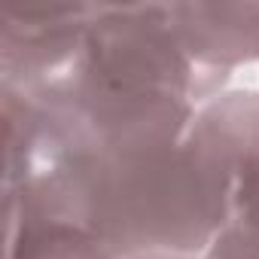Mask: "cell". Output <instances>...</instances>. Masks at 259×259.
I'll return each mask as SVG.
<instances>
[{"label": "cell", "instance_id": "obj_1", "mask_svg": "<svg viewBox=\"0 0 259 259\" xmlns=\"http://www.w3.org/2000/svg\"><path fill=\"white\" fill-rule=\"evenodd\" d=\"M256 132L259 92H223L195 110L171 150L119 162L52 159L4 195L85 229L113 259H201L226 223L235 162Z\"/></svg>", "mask_w": 259, "mask_h": 259}, {"label": "cell", "instance_id": "obj_2", "mask_svg": "<svg viewBox=\"0 0 259 259\" xmlns=\"http://www.w3.org/2000/svg\"><path fill=\"white\" fill-rule=\"evenodd\" d=\"M223 82L226 76L201 70L186 55L174 34L168 4H98L76 61L46 89L89 85L116 92H153L177 95L201 107L217 98L213 92Z\"/></svg>", "mask_w": 259, "mask_h": 259}, {"label": "cell", "instance_id": "obj_3", "mask_svg": "<svg viewBox=\"0 0 259 259\" xmlns=\"http://www.w3.org/2000/svg\"><path fill=\"white\" fill-rule=\"evenodd\" d=\"M98 4L4 7L0 13V73L4 85L40 92L70 70Z\"/></svg>", "mask_w": 259, "mask_h": 259}, {"label": "cell", "instance_id": "obj_4", "mask_svg": "<svg viewBox=\"0 0 259 259\" xmlns=\"http://www.w3.org/2000/svg\"><path fill=\"white\" fill-rule=\"evenodd\" d=\"M174 34L186 55L207 73L259 61V4H168Z\"/></svg>", "mask_w": 259, "mask_h": 259}, {"label": "cell", "instance_id": "obj_5", "mask_svg": "<svg viewBox=\"0 0 259 259\" xmlns=\"http://www.w3.org/2000/svg\"><path fill=\"white\" fill-rule=\"evenodd\" d=\"M4 259H113V253L85 229L52 220L16 195H4Z\"/></svg>", "mask_w": 259, "mask_h": 259}, {"label": "cell", "instance_id": "obj_6", "mask_svg": "<svg viewBox=\"0 0 259 259\" xmlns=\"http://www.w3.org/2000/svg\"><path fill=\"white\" fill-rule=\"evenodd\" d=\"M138 259H195V256H138Z\"/></svg>", "mask_w": 259, "mask_h": 259}]
</instances>
